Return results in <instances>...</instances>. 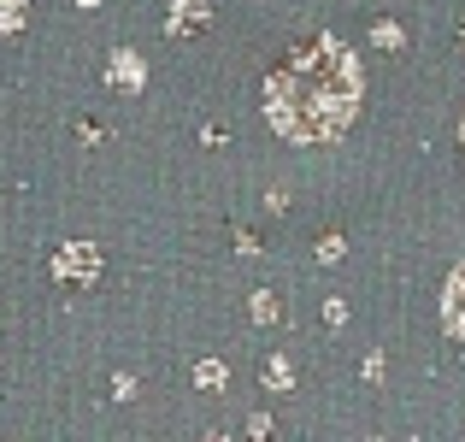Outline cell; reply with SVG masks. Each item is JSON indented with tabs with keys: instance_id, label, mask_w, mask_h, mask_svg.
Here are the masks:
<instances>
[{
	"instance_id": "3",
	"label": "cell",
	"mask_w": 465,
	"mask_h": 442,
	"mask_svg": "<svg viewBox=\"0 0 465 442\" xmlns=\"http://www.w3.org/2000/svg\"><path fill=\"white\" fill-rule=\"evenodd\" d=\"M442 325H448V337L465 348V260L454 266V277H448V289H442Z\"/></svg>"
},
{
	"instance_id": "6",
	"label": "cell",
	"mask_w": 465,
	"mask_h": 442,
	"mask_svg": "<svg viewBox=\"0 0 465 442\" xmlns=\"http://www.w3.org/2000/svg\"><path fill=\"white\" fill-rule=\"evenodd\" d=\"M260 384L272 389V396H289V389H295V360H289V354H272V360L260 366Z\"/></svg>"
},
{
	"instance_id": "9",
	"label": "cell",
	"mask_w": 465,
	"mask_h": 442,
	"mask_svg": "<svg viewBox=\"0 0 465 442\" xmlns=\"http://www.w3.org/2000/svg\"><path fill=\"white\" fill-rule=\"evenodd\" d=\"M194 384H201L206 396H213V389H224V366H218V360H201V366H194Z\"/></svg>"
},
{
	"instance_id": "12",
	"label": "cell",
	"mask_w": 465,
	"mask_h": 442,
	"mask_svg": "<svg viewBox=\"0 0 465 442\" xmlns=\"http://www.w3.org/2000/svg\"><path fill=\"white\" fill-rule=\"evenodd\" d=\"M324 325L341 330V325H348V306H341V301H324Z\"/></svg>"
},
{
	"instance_id": "8",
	"label": "cell",
	"mask_w": 465,
	"mask_h": 442,
	"mask_svg": "<svg viewBox=\"0 0 465 442\" xmlns=\"http://www.w3.org/2000/svg\"><path fill=\"white\" fill-rule=\"evenodd\" d=\"M341 254H348V236H341V230H324V236H318V248H312V260L318 266H336Z\"/></svg>"
},
{
	"instance_id": "10",
	"label": "cell",
	"mask_w": 465,
	"mask_h": 442,
	"mask_svg": "<svg viewBox=\"0 0 465 442\" xmlns=\"http://www.w3.org/2000/svg\"><path fill=\"white\" fill-rule=\"evenodd\" d=\"M253 325H277V295L272 289H253Z\"/></svg>"
},
{
	"instance_id": "16",
	"label": "cell",
	"mask_w": 465,
	"mask_h": 442,
	"mask_svg": "<svg viewBox=\"0 0 465 442\" xmlns=\"http://www.w3.org/2000/svg\"><path fill=\"white\" fill-rule=\"evenodd\" d=\"M460 47H465V24H460Z\"/></svg>"
},
{
	"instance_id": "14",
	"label": "cell",
	"mask_w": 465,
	"mask_h": 442,
	"mask_svg": "<svg viewBox=\"0 0 465 442\" xmlns=\"http://www.w3.org/2000/svg\"><path fill=\"white\" fill-rule=\"evenodd\" d=\"M24 24V0H6V30H18Z\"/></svg>"
},
{
	"instance_id": "7",
	"label": "cell",
	"mask_w": 465,
	"mask_h": 442,
	"mask_svg": "<svg viewBox=\"0 0 465 442\" xmlns=\"http://www.w3.org/2000/svg\"><path fill=\"white\" fill-rule=\"evenodd\" d=\"M371 42L383 47V54H401V47H407V30H401L395 18H377V24H371Z\"/></svg>"
},
{
	"instance_id": "5",
	"label": "cell",
	"mask_w": 465,
	"mask_h": 442,
	"mask_svg": "<svg viewBox=\"0 0 465 442\" xmlns=\"http://www.w3.org/2000/svg\"><path fill=\"white\" fill-rule=\"evenodd\" d=\"M106 83H113L118 95H136L142 83H148V65H142V59L130 54V47H118V54H113V65H106Z\"/></svg>"
},
{
	"instance_id": "15",
	"label": "cell",
	"mask_w": 465,
	"mask_h": 442,
	"mask_svg": "<svg viewBox=\"0 0 465 442\" xmlns=\"http://www.w3.org/2000/svg\"><path fill=\"white\" fill-rule=\"evenodd\" d=\"M460 154H465V113H460Z\"/></svg>"
},
{
	"instance_id": "4",
	"label": "cell",
	"mask_w": 465,
	"mask_h": 442,
	"mask_svg": "<svg viewBox=\"0 0 465 442\" xmlns=\"http://www.w3.org/2000/svg\"><path fill=\"white\" fill-rule=\"evenodd\" d=\"M213 24V0H171V18H165V35H194Z\"/></svg>"
},
{
	"instance_id": "13",
	"label": "cell",
	"mask_w": 465,
	"mask_h": 442,
	"mask_svg": "<svg viewBox=\"0 0 465 442\" xmlns=\"http://www.w3.org/2000/svg\"><path fill=\"white\" fill-rule=\"evenodd\" d=\"M383 372H389L383 354H365V377H371V384H383Z\"/></svg>"
},
{
	"instance_id": "11",
	"label": "cell",
	"mask_w": 465,
	"mask_h": 442,
	"mask_svg": "<svg viewBox=\"0 0 465 442\" xmlns=\"http://www.w3.org/2000/svg\"><path fill=\"white\" fill-rule=\"evenodd\" d=\"M113 396H118V401H136V377L118 372V377H113Z\"/></svg>"
},
{
	"instance_id": "2",
	"label": "cell",
	"mask_w": 465,
	"mask_h": 442,
	"mask_svg": "<svg viewBox=\"0 0 465 442\" xmlns=\"http://www.w3.org/2000/svg\"><path fill=\"white\" fill-rule=\"evenodd\" d=\"M47 272L65 289H94V277H101V248H94V242H65V248L47 260Z\"/></svg>"
},
{
	"instance_id": "1",
	"label": "cell",
	"mask_w": 465,
	"mask_h": 442,
	"mask_svg": "<svg viewBox=\"0 0 465 442\" xmlns=\"http://www.w3.org/2000/svg\"><path fill=\"white\" fill-rule=\"evenodd\" d=\"M353 106H360V65L353 47L336 35H307L265 71V118L289 142H336L353 125Z\"/></svg>"
}]
</instances>
